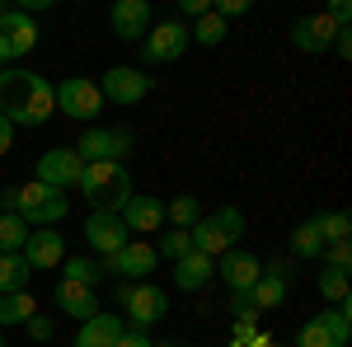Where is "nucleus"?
Masks as SVG:
<instances>
[{
	"mask_svg": "<svg viewBox=\"0 0 352 347\" xmlns=\"http://www.w3.org/2000/svg\"><path fill=\"white\" fill-rule=\"evenodd\" d=\"M85 240H89V249H94L99 258H113L132 235H127V225L118 221V212H89V221H85Z\"/></svg>",
	"mask_w": 352,
	"mask_h": 347,
	"instance_id": "obj_14",
	"label": "nucleus"
},
{
	"mask_svg": "<svg viewBox=\"0 0 352 347\" xmlns=\"http://www.w3.org/2000/svg\"><path fill=\"white\" fill-rule=\"evenodd\" d=\"M179 14H188V19H202V14H212V0H184V5H179Z\"/></svg>",
	"mask_w": 352,
	"mask_h": 347,
	"instance_id": "obj_40",
	"label": "nucleus"
},
{
	"mask_svg": "<svg viewBox=\"0 0 352 347\" xmlns=\"http://www.w3.org/2000/svg\"><path fill=\"white\" fill-rule=\"evenodd\" d=\"M333 52L343 56V61L352 56V33H348V28H338V38H333Z\"/></svg>",
	"mask_w": 352,
	"mask_h": 347,
	"instance_id": "obj_41",
	"label": "nucleus"
},
{
	"mask_svg": "<svg viewBox=\"0 0 352 347\" xmlns=\"http://www.w3.org/2000/svg\"><path fill=\"white\" fill-rule=\"evenodd\" d=\"M352 343V305H329L300 324L296 347H348Z\"/></svg>",
	"mask_w": 352,
	"mask_h": 347,
	"instance_id": "obj_6",
	"label": "nucleus"
},
{
	"mask_svg": "<svg viewBox=\"0 0 352 347\" xmlns=\"http://www.w3.org/2000/svg\"><path fill=\"white\" fill-rule=\"evenodd\" d=\"M38 315V300L28 291H10V295H0V328L5 324H28Z\"/></svg>",
	"mask_w": 352,
	"mask_h": 347,
	"instance_id": "obj_27",
	"label": "nucleus"
},
{
	"mask_svg": "<svg viewBox=\"0 0 352 347\" xmlns=\"http://www.w3.org/2000/svg\"><path fill=\"white\" fill-rule=\"evenodd\" d=\"M118 300H122V324H132L141 333L169 315V291L155 287V282H122Z\"/></svg>",
	"mask_w": 352,
	"mask_h": 347,
	"instance_id": "obj_5",
	"label": "nucleus"
},
{
	"mask_svg": "<svg viewBox=\"0 0 352 347\" xmlns=\"http://www.w3.org/2000/svg\"><path fill=\"white\" fill-rule=\"evenodd\" d=\"M320 263H324V267H333V272H348V267H352V249H348V240H338V244H324V254H320Z\"/></svg>",
	"mask_w": 352,
	"mask_h": 347,
	"instance_id": "obj_34",
	"label": "nucleus"
},
{
	"mask_svg": "<svg viewBox=\"0 0 352 347\" xmlns=\"http://www.w3.org/2000/svg\"><path fill=\"white\" fill-rule=\"evenodd\" d=\"M52 99H56V113H66L76 122H89V127L104 113V94H99V85L89 76H66L61 85H52Z\"/></svg>",
	"mask_w": 352,
	"mask_h": 347,
	"instance_id": "obj_7",
	"label": "nucleus"
},
{
	"mask_svg": "<svg viewBox=\"0 0 352 347\" xmlns=\"http://www.w3.org/2000/svg\"><path fill=\"white\" fill-rule=\"evenodd\" d=\"M71 150H76L85 164H99V160H118L122 164V155L136 150V136L127 132V127H85L80 141H76Z\"/></svg>",
	"mask_w": 352,
	"mask_h": 347,
	"instance_id": "obj_8",
	"label": "nucleus"
},
{
	"mask_svg": "<svg viewBox=\"0 0 352 347\" xmlns=\"http://www.w3.org/2000/svg\"><path fill=\"white\" fill-rule=\"evenodd\" d=\"M24 263L33 267V272L61 267V263H66V235H61L56 225H38V230H28V240H24Z\"/></svg>",
	"mask_w": 352,
	"mask_h": 347,
	"instance_id": "obj_12",
	"label": "nucleus"
},
{
	"mask_svg": "<svg viewBox=\"0 0 352 347\" xmlns=\"http://www.w3.org/2000/svg\"><path fill=\"white\" fill-rule=\"evenodd\" d=\"M113 33L122 38V43H136V38H146L151 24H155V14H151V0H118L109 14Z\"/></svg>",
	"mask_w": 352,
	"mask_h": 347,
	"instance_id": "obj_18",
	"label": "nucleus"
},
{
	"mask_svg": "<svg viewBox=\"0 0 352 347\" xmlns=\"http://www.w3.org/2000/svg\"><path fill=\"white\" fill-rule=\"evenodd\" d=\"M240 235H244V212H240V207H217L212 216L202 212V216H197V225L188 230L192 249L207 254L212 263H217L221 254H230V249L240 244Z\"/></svg>",
	"mask_w": 352,
	"mask_h": 347,
	"instance_id": "obj_3",
	"label": "nucleus"
},
{
	"mask_svg": "<svg viewBox=\"0 0 352 347\" xmlns=\"http://www.w3.org/2000/svg\"><path fill=\"white\" fill-rule=\"evenodd\" d=\"M212 10H217V19H240V14H249V0H221Z\"/></svg>",
	"mask_w": 352,
	"mask_h": 347,
	"instance_id": "obj_36",
	"label": "nucleus"
},
{
	"mask_svg": "<svg viewBox=\"0 0 352 347\" xmlns=\"http://www.w3.org/2000/svg\"><path fill=\"white\" fill-rule=\"evenodd\" d=\"M127 333V324H122V315H109V310H99L94 320L80 324V333H76V347H113L118 338Z\"/></svg>",
	"mask_w": 352,
	"mask_h": 347,
	"instance_id": "obj_22",
	"label": "nucleus"
},
{
	"mask_svg": "<svg viewBox=\"0 0 352 347\" xmlns=\"http://www.w3.org/2000/svg\"><path fill=\"white\" fill-rule=\"evenodd\" d=\"M348 19H352V5H348V0H333V5H329V24L348 28Z\"/></svg>",
	"mask_w": 352,
	"mask_h": 347,
	"instance_id": "obj_39",
	"label": "nucleus"
},
{
	"mask_svg": "<svg viewBox=\"0 0 352 347\" xmlns=\"http://www.w3.org/2000/svg\"><path fill=\"white\" fill-rule=\"evenodd\" d=\"M217 272H221V282H226L230 291H249V287L263 277V258L249 254V249H230V254L217 258Z\"/></svg>",
	"mask_w": 352,
	"mask_h": 347,
	"instance_id": "obj_16",
	"label": "nucleus"
},
{
	"mask_svg": "<svg viewBox=\"0 0 352 347\" xmlns=\"http://www.w3.org/2000/svg\"><path fill=\"white\" fill-rule=\"evenodd\" d=\"M10 146H14V127H10V122H5V117H0V155H5V150H10Z\"/></svg>",
	"mask_w": 352,
	"mask_h": 347,
	"instance_id": "obj_42",
	"label": "nucleus"
},
{
	"mask_svg": "<svg viewBox=\"0 0 352 347\" xmlns=\"http://www.w3.org/2000/svg\"><path fill=\"white\" fill-rule=\"evenodd\" d=\"M113 347H155V338H151V333H141V328H127Z\"/></svg>",
	"mask_w": 352,
	"mask_h": 347,
	"instance_id": "obj_38",
	"label": "nucleus"
},
{
	"mask_svg": "<svg viewBox=\"0 0 352 347\" xmlns=\"http://www.w3.org/2000/svg\"><path fill=\"white\" fill-rule=\"evenodd\" d=\"M310 221H315V230L324 235V244H338V240L352 235V216L348 212H320V216H310Z\"/></svg>",
	"mask_w": 352,
	"mask_h": 347,
	"instance_id": "obj_29",
	"label": "nucleus"
},
{
	"mask_svg": "<svg viewBox=\"0 0 352 347\" xmlns=\"http://www.w3.org/2000/svg\"><path fill=\"white\" fill-rule=\"evenodd\" d=\"M76 188H80V197L94 212H122V202L132 197V174L118 160H99V164H85Z\"/></svg>",
	"mask_w": 352,
	"mask_h": 347,
	"instance_id": "obj_2",
	"label": "nucleus"
},
{
	"mask_svg": "<svg viewBox=\"0 0 352 347\" xmlns=\"http://www.w3.org/2000/svg\"><path fill=\"white\" fill-rule=\"evenodd\" d=\"M0 14H5V5H0Z\"/></svg>",
	"mask_w": 352,
	"mask_h": 347,
	"instance_id": "obj_45",
	"label": "nucleus"
},
{
	"mask_svg": "<svg viewBox=\"0 0 352 347\" xmlns=\"http://www.w3.org/2000/svg\"><path fill=\"white\" fill-rule=\"evenodd\" d=\"M0 347H5V333H0Z\"/></svg>",
	"mask_w": 352,
	"mask_h": 347,
	"instance_id": "obj_44",
	"label": "nucleus"
},
{
	"mask_svg": "<svg viewBox=\"0 0 352 347\" xmlns=\"http://www.w3.org/2000/svg\"><path fill=\"white\" fill-rule=\"evenodd\" d=\"M28 277H33V267L24 263V254H0V295L28 291Z\"/></svg>",
	"mask_w": 352,
	"mask_h": 347,
	"instance_id": "obj_24",
	"label": "nucleus"
},
{
	"mask_svg": "<svg viewBox=\"0 0 352 347\" xmlns=\"http://www.w3.org/2000/svg\"><path fill=\"white\" fill-rule=\"evenodd\" d=\"M0 38H5V47H10L14 61H19L24 52H33V47H38V24H33V14L5 10V14H0Z\"/></svg>",
	"mask_w": 352,
	"mask_h": 347,
	"instance_id": "obj_20",
	"label": "nucleus"
},
{
	"mask_svg": "<svg viewBox=\"0 0 352 347\" xmlns=\"http://www.w3.org/2000/svg\"><path fill=\"white\" fill-rule=\"evenodd\" d=\"M104 267H113V272H118V277H127V282H146V277L160 267V254H155V244H146V240H136V244L127 240Z\"/></svg>",
	"mask_w": 352,
	"mask_h": 347,
	"instance_id": "obj_15",
	"label": "nucleus"
},
{
	"mask_svg": "<svg viewBox=\"0 0 352 347\" xmlns=\"http://www.w3.org/2000/svg\"><path fill=\"white\" fill-rule=\"evenodd\" d=\"M52 113H56V99H52V80L47 76L19 71V66L0 71V117L10 127H43Z\"/></svg>",
	"mask_w": 352,
	"mask_h": 347,
	"instance_id": "obj_1",
	"label": "nucleus"
},
{
	"mask_svg": "<svg viewBox=\"0 0 352 347\" xmlns=\"http://www.w3.org/2000/svg\"><path fill=\"white\" fill-rule=\"evenodd\" d=\"M184 52H188V24H179V19L151 24V33L141 38V56L151 66H169V61H179Z\"/></svg>",
	"mask_w": 352,
	"mask_h": 347,
	"instance_id": "obj_10",
	"label": "nucleus"
},
{
	"mask_svg": "<svg viewBox=\"0 0 352 347\" xmlns=\"http://www.w3.org/2000/svg\"><path fill=\"white\" fill-rule=\"evenodd\" d=\"M155 254H160V258H169V263H179L184 254H192L188 230H169V225H164V235H160V244H155Z\"/></svg>",
	"mask_w": 352,
	"mask_h": 347,
	"instance_id": "obj_33",
	"label": "nucleus"
},
{
	"mask_svg": "<svg viewBox=\"0 0 352 347\" xmlns=\"http://www.w3.org/2000/svg\"><path fill=\"white\" fill-rule=\"evenodd\" d=\"M85 174V160L71 150V146H52V150H43L38 155V169H33V179L43 188H56V192H66V188H76Z\"/></svg>",
	"mask_w": 352,
	"mask_h": 347,
	"instance_id": "obj_9",
	"label": "nucleus"
},
{
	"mask_svg": "<svg viewBox=\"0 0 352 347\" xmlns=\"http://www.w3.org/2000/svg\"><path fill=\"white\" fill-rule=\"evenodd\" d=\"M61 277L66 282H80V287H94L99 291V277H104V263L99 258H89V254H66V263H61Z\"/></svg>",
	"mask_w": 352,
	"mask_h": 347,
	"instance_id": "obj_25",
	"label": "nucleus"
},
{
	"mask_svg": "<svg viewBox=\"0 0 352 347\" xmlns=\"http://www.w3.org/2000/svg\"><path fill=\"white\" fill-rule=\"evenodd\" d=\"M28 338H33V343H47V338H52V320L33 315V320H28Z\"/></svg>",
	"mask_w": 352,
	"mask_h": 347,
	"instance_id": "obj_37",
	"label": "nucleus"
},
{
	"mask_svg": "<svg viewBox=\"0 0 352 347\" xmlns=\"http://www.w3.org/2000/svg\"><path fill=\"white\" fill-rule=\"evenodd\" d=\"M24 240H28L24 221L14 212H0V254H24Z\"/></svg>",
	"mask_w": 352,
	"mask_h": 347,
	"instance_id": "obj_30",
	"label": "nucleus"
},
{
	"mask_svg": "<svg viewBox=\"0 0 352 347\" xmlns=\"http://www.w3.org/2000/svg\"><path fill=\"white\" fill-rule=\"evenodd\" d=\"M221 38H226V19H217V10H212V14H202V19H192V28H188V43L217 47Z\"/></svg>",
	"mask_w": 352,
	"mask_h": 347,
	"instance_id": "obj_31",
	"label": "nucleus"
},
{
	"mask_svg": "<svg viewBox=\"0 0 352 347\" xmlns=\"http://www.w3.org/2000/svg\"><path fill=\"white\" fill-rule=\"evenodd\" d=\"M155 347H179V343H155Z\"/></svg>",
	"mask_w": 352,
	"mask_h": 347,
	"instance_id": "obj_43",
	"label": "nucleus"
},
{
	"mask_svg": "<svg viewBox=\"0 0 352 347\" xmlns=\"http://www.w3.org/2000/svg\"><path fill=\"white\" fill-rule=\"evenodd\" d=\"M118 221L127 225V235H151V230H160L164 225V202L160 197H151V192H132L127 202H122V212H118Z\"/></svg>",
	"mask_w": 352,
	"mask_h": 347,
	"instance_id": "obj_17",
	"label": "nucleus"
},
{
	"mask_svg": "<svg viewBox=\"0 0 352 347\" xmlns=\"http://www.w3.org/2000/svg\"><path fill=\"white\" fill-rule=\"evenodd\" d=\"M66 207H71V197L56 192V188H43L38 179L10 188V212L19 216L24 225H33V230H38V225H56V221L66 216Z\"/></svg>",
	"mask_w": 352,
	"mask_h": 347,
	"instance_id": "obj_4",
	"label": "nucleus"
},
{
	"mask_svg": "<svg viewBox=\"0 0 352 347\" xmlns=\"http://www.w3.org/2000/svg\"><path fill=\"white\" fill-rule=\"evenodd\" d=\"M333 38H338V28L329 24V14H300L296 24H292V43H296V52H329Z\"/></svg>",
	"mask_w": 352,
	"mask_h": 347,
	"instance_id": "obj_19",
	"label": "nucleus"
},
{
	"mask_svg": "<svg viewBox=\"0 0 352 347\" xmlns=\"http://www.w3.org/2000/svg\"><path fill=\"white\" fill-rule=\"evenodd\" d=\"M320 295H324L329 305H348V272L320 267Z\"/></svg>",
	"mask_w": 352,
	"mask_h": 347,
	"instance_id": "obj_32",
	"label": "nucleus"
},
{
	"mask_svg": "<svg viewBox=\"0 0 352 347\" xmlns=\"http://www.w3.org/2000/svg\"><path fill=\"white\" fill-rule=\"evenodd\" d=\"M230 315L235 320H258V310L249 305V291H230Z\"/></svg>",
	"mask_w": 352,
	"mask_h": 347,
	"instance_id": "obj_35",
	"label": "nucleus"
},
{
	"mask_svg": "<svg viewBox=\"0 0 352 347\" xmlns=\"http://www.w3.org/2000/svg\"><path fill=\"white\" fill-rule=\"evenodd\" d=\"M99 94H104V104L132 108V104H141V99L151 94V76L136 71V66H109L104 80H99Z\"/></svg>",
	"mask_w": 352,
	"mask_h": 347,
	"instance_id": "obj_11",
	"label": "nucleus"
},
{
	"mask_svg": "<svg viewBox=\"0 0 352 347\" xmlns=\"http://www.w3.org/2000/svg\"><path fill=\"white\" fill-rule=\"evenodd\" d=\"M56 305H61V315H71V320H94L99 315V291L94 287H80V282H56Z\"/></svg>",
	"mask_w": 352,
	"mask_h": 347,
	"instance_id": "obj_21",
	"label": "nucleus"
},
{
	"mask_svg": "<svg viewBox=\"0 0 352 347\" xmlns=\"http://www.w3.org/2000/svg\"><path fill=\"white\" fill-rule=\"evenodd\" d=\"M287 282H292V263L287 258H268L263 263V277L249 287V305L254 310H277L287 300Z\"/></svg>",
	"mask_w": 352,
	"mask_h": 347,
	"instance_id": "obj_13",
	"label": "nucleus"
},
{
	"mask_svg": "<svg viewBox=\"0 0 352 347\" xmlns=\"http://www.w3.org/2000/svg\"><path fill=\"white\" fill-rule=\"evenodd\" d=\"M292 254L305 258V263H320V254H324V235L315 230V221H300L296 230H292Z\"/></svg>",
	"mask_w": 352,
	"mask_h": 347,
	"instance_id": "obj_26",
	"label": "nucleus"
},
{
	"mask_svg": "<svg viewBox=\"0 0 352 347\" xmlns=\"http://www.w3.org/2000/svg\"><path fill=\"white\" fill-rule=\"evenodd\" d=\"M212 272H217V263L192 249V254H184V258L174 263V287H179V291H202V287L212 282Z\"/></svg>",
	"mask_w": 352,
	"mask_h": 347,
	"instance_id": "obj_23",
	"label": "nucleus"
},
{
	"mask_svg": "<svg viewBox=\"0 0 352 347\" xmlns=\"http://www.w3.org/2000/svg\"><path fill=\"white\" fill-rule=\"evenodd\" d=\"M197 216H202V202H197V197H174V202H164V225H169V230H192Z\"/></svg>",
	"mask_w": 352,
	"mask_h": 347,
	"instance_id": "obj_28",
	"label": "nucleus"
}]
</instances>
